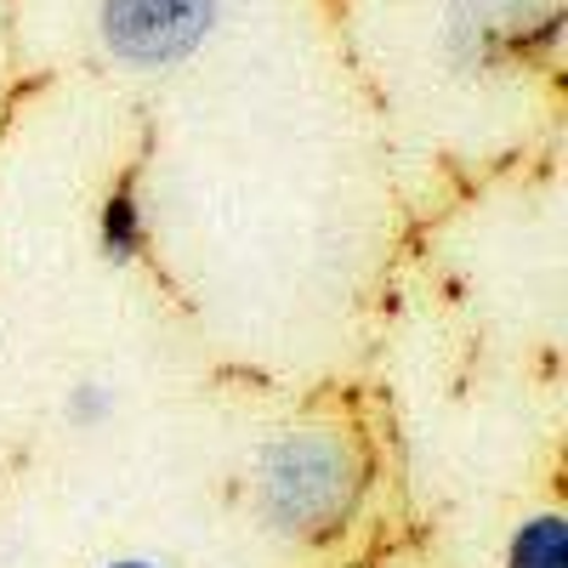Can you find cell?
Segmentation results:
<instances>
[{"mask_svg": "<svg viewBox=\"0 0 568 568\" xmlns=\"http://www.w3.org/2000/svg\"><path fill=\"white\" fill-rule=\"evenodd\" d=\"M369 489L364 449L342 426H284L256 449V517L284 546H329L353 529Z\"/></svg>", "mask_w": 568, "mask_h": 568, "instance_id": "6da1fadb", "label": "cell"}, {"mask_svg": "<svg viewBox=\"0 0 568 568\" xmlns=\"http://www.w3.org/2000/svg\"><path fill=\"white\" fill-rule=\"evenodd\" d=\"M557 34L562 12L551 0H449L444 7V52L471 80L546 63L557 52Z\"/></svg>", "mask_w": 568, "mask_h": 568, "instance_id": "7a4b0ae2", "label": "cell"}, {"mask_svg": "<svg viewBox=\"0 0 568 568\" xmlns=\"http://www.w3.org/2000/svg\"><path fill=\"white\" fill-rule=\"evenodd\" d=\"M222 23V0H98V40L120 69H182Z\"/></svg>", "mask_w": 568, "mask_h": 568, "instance_id": "3957f363", "label": "cell"}, {"mask_svg": "<svg viewBox=\"0 0 568 568\" xmlns=\"http://www.w3.org/2000/svg\"><path fill=\"white\" fill-rule=\"evenodd\" d=\"M98 251H103V262H114V267H131L142 251H149V211H142V200H136L131 182L109 187L103 205H98Z\"/></svg>", "mask_w": 568, "mask_h": 568, "instance_id": "277c9868", "label": "cell"}, {"mask_svg": "<svg viewBox=\"0 0 568 568\" xmlns=\"http://www.w3.org/2000/svg\"><path fill=\"white\" fill-rule=\"evenodd\" d=\"M500 568H568V517L562 511H529L524 524H511L500 546Z\"/></svg>", "mask_w": 568, "mask_h": 568, "instance_id": "5b68a950", "label": "cell"}, {"mask_svg": "<svg viewBox=\"0 0 568 568\" xmlns=\"http://www.w3.org/2000/svg\"><path fill=\"white\" fill-rule=\"evenodd\" d=\"M63 415H69V426H85V433H91V426H103V420L114 415V387L98 382V375H85V382L69 387Z\"/></svg>", "mask_w": 568, "mask_h": 568, "instance_id": "8992f818", "label": "cell"}, {"mask_svg": "<svg viewBox=\"0 0 568 568\" xmlns=\"http://www.w3.org/2000/svg\"><path fill=\"white\" fill-rule=\"evenodd\" d=\"M98 568H165V562H154V557H109Z\"/></svg>", "mask_w": 568, "mask_h": 568, "instance_id": "52a82bcc", "label": "cell"}]
</instances>
